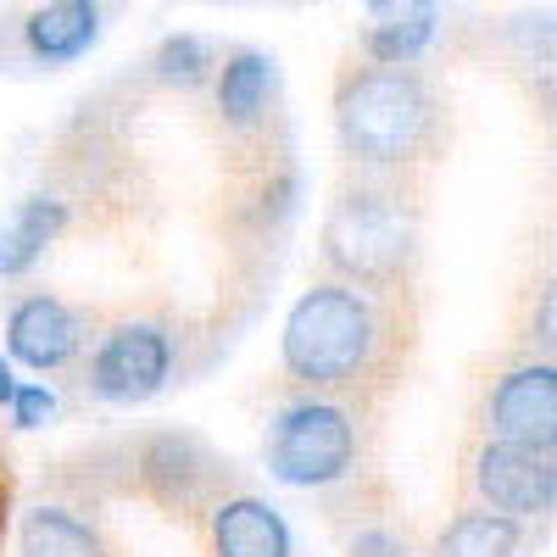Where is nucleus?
Listing matches in <instances>:
<instances>
[{
    "mask_svg": "<svg viewBox=\"0 0 557 557\" xmlns=\"http://www.w3.org/2000/svg\"><path fill=\"white\" fill-rule=\"evenodd\" d=\"M73 223V207L51 190L23 196L7 218H0V278H23L39 268V257L57 246V235Z\"/></svg>",
    "mask_w": 557,
    "mask_h": 557,
    "instance_id": "nucleus-13",
    "label": "nucleus"
},
{
    "mask_svg": "<svg viewBox=\"0 0 557 557\" xmlns=\"http://www.w3.org/2000/svg\"><path fill=\"white\" fill-rule=\"evenodd\" d=\"M407 335L412 318L396 296L357 290L346 278H318L285 312L278 362H285V380L307 396L374 407L407 357Z\"/></svg>",
    "mask_w": 557,
    "mask_h": 557,
    "instance_id": "nucleus-1",
    "label": "nucleus"
},
{
    "mask_svg": "<svg viewBox=\"0 0 557 557\" xmlns=\"http://www.w3.org/2000/svg\"><path fill=\"white\" fill-rule=\"evenodd\" d=\"M218 57H212V45L201 39V34H168L162 45H157V57H151V73H157V84H168V89H196V84H207V78H218Z\"/></svg>",
    "mask_w": 557,
    "mask_h": 557,
    "instance_id": "nucleus-18",
    "label": "nucleus"
},
{
    "mask_svg": "<svg viewBox=\"0 0 557 557\" xmlns=\"http://www.w3.org/2000/svg\"><path fill=\"white\" fill-rule=\"evenodd\" d=\"M412 7H441V0H412Z\"/></svg>",
    "mask_w": 557,
    "mask_h": 557,
    "instance_id": "nucleus-24",
    "label": "nucleus"
},
{
    "mask_svg": "<svg viewBox=\"0 0 557 557\" xmlns=\"http://www.w3.org/2000/svg\"><path fill=\"white\" fill-rule=\"evenodd\" d=\"M541 78H546V107H552V123H557V62L541 67Z\"/></svg>",
    "mask_w": 557,
    "mask_h": 557,
    "instance_id": "nucleus-23",
    "label": "nucleus"
},
{
    "mask_svg": "<svg viewBox=\"0 0 557 557\" xmlns=\"http://www.w3.org/2000/svg\"><path fill=\"white\" fill-rule=\"evenodd\" d=\"M178 368V330L162 318H117L84 357L78 380L107 407H139L173 385Z\"/></svg>",
    "mask_w": 557,
    "mask_h": 557,
    "instance_id": "nucleus-5",
    "label": "nucleus"
},
{
    "mask_svg": "<svg viewBox=\"0 0 557 557\" xmlns=\"http://www.w3.org/2000/svg\"><path fill=\"white\" fill-rule=\"evenodd\" d=\"M201 530H207L212 557H301L290 519L246 485L223 491L212 502V513L201 519Z\"/></svg>",
    "mask_w": 557,
    "mask_h": 557,
    "instance_id": "nucleus-10",
    "label": "nucleus"
},
{
    "mask_svg": "<svg viewBox=\"0 0 557 557\" xmlns=\"http://www.w3.org/2000/svg\"><path fill=\"white\" fill-rule=\"evenodd\" d=\"M17 391H23L17 362H12V351H0V407H12V401H17Z\"/></svg>",
    "mask_w": 557,
    "mask_h": 557,
    "instance_id": "nucleus-22",
    "label": "nucleus"
},
{
    "mask_svg": "<svg viewBox=\"0 0 557 557\" xmlns=\"http://www.w3.org/2000/svg\"><path fill=\"white\" fill-rule=\"evenodd\" d=\"M430 45H435V7H412V0H401L396 12L362 28V57L380 67H412Z\"/></svg>",
    "mask_w": 557,
    "mask_h": 557,
    "instance_id": "nucleus-16",
    "label": "nucleus"
},
{
    "mask_svg": "<svg viewBox=\"0 0 557 557\" xmlns=\"http://www.w3.org/2000/svg\"><path fill=\"white\" fill-rule=\"evenodd\" d=\"M318 257L330 268V278H346V285L374 290V296L412 301L418 201L407 190V178H380V173L346 178L330 212H323Z\"/></svg>",
    "mask_w": 557,
    "mask_h": 557,
    "instance_id": "nucleus-3",
    "label": "nucleus"
},
{
    "mask_svg": "<svg viewBox=\"0 0 557 557\" xmlns=\"http://www.w3.org/2000/svg\"><path fill=\"white\" fill-rule=\"evenodd\" d=\"M107 0H45L23 17V51L39 67H67L89 57V45L101 39Z\"/></svg>",
    "mask_w": 557,
    "mask_h": 557,
    "instance_id": "nucleus-11",
    "label": "nucleus"
},
{
    "mask_svg": "<svg viewBox=\"0 0 557 557\" xmlns=\"http://www.w3.org/2000/svg\"><path fill=\"white\" fill-rule=\"evenodd\" d=\"M346 557H412V546H407V535L391 519H368L362 530H351Z\"/></svg>",
    "mask_w": 557,
    "mask_h": 557,
    "instance_id": "nucleus-20",
    "label": "nucleus"
},
{
    "mask_svg": "<svg viewBox=\"0 0 557 557\" xmlns=\"http://www.w3.org/2000/svg\"><path fill=\"white\" fill-rule=\"evenodd\" d=\"M524 351L557 362V240L541 251L535 285H530V307H524Z\"/></svg>",
    "mask_w": 557,
    "mask_h": 557,
    "instance_id": "nucleus-17",
    "label": "nucleus"
},
{
    "mask_svg": "<svg viewBox=\"0 0 557 557\" xmlns=\"http://www.w3.org/2000/svg\"><path fill=\"white\" fill-rule=\"evenodd\" d=\"M96 330H89V312L67 307L51 290H28L12 301L7 312V351L12 362L34 368V374H67L84 368V357L96 351Z\"/></svg>",
    "mask_w": 557,
    "mask_h": 557,
    "instance_id": "nucleus-9",
    "label": "nucleus"
},
{
    "mask_svg": "<svg viewBox=\"0 0 557 557\" xmlns=\"http://www.w3.org/2000/svg\"><path fill=\"white\" fill-rule=\"evenodd\" d=\"M446 134V107L418 67H346L335 84V139L351 168L407 178L418 173Z\"/></svg>",
    "mask_w": 557,
    "mask_h": 557,
    "instance_id": "nucleus-2",
    "label": "nucleus"
},
{
    "mask_svg": "<svg viewBox=\"0 0 557 557\" xmlns=\"http://www.w3.org/2000/svg\"><path fill=\"white\" fill-rule=\"evenodd\" d=\"M362 412L341 396H296L273 412L262 462L278 485L296 491H335L362 474Z\"/></svg>",
    "mask_w": 557,
    "mask_h": 557,
    "instance_id": "nucleus-4",
    "label": "nucleus"
},
{
    "mask_svg": "<svg viewBox=\"0 0 557 557\" xmlns=\"http://www.w3.org/2000/svg\"><path fill=\"white\" fill-rule=\"evenodd\" d=\"M480 430L485 441L557 451V362L530 351L507 362L480 401Z\"/></svg>",
    "mask_w": 557,
    "mask_h": 557,
    "instance_id": "nucleus-7",
    "label": "nucleus"
},
{
    "mask_svg": "<svg viewBox=\"0 0 557 557\" xmlns=\"http://www.w3.org/2000/svg\"><path fill=\"white\" fill-rule=\"evenodd\" d=\"M218 117L228 134H257L268 123V107L278 96V62L268 51H251V45H240V51H228L218 78Z\"/></svg>",
    "mask_w": 557,
    "mask_h": 557,
    "instance_id": "nucleus-12",
    "label": "nucleus"
},
{
    "mask_svg": "<svg viewBox=\"0 0 557 557\" xmlns=\"http://www.w3.org/2000/svg\"><path fill=\"white\" fill-rule=\"evenodd\" d=\"M524 530L519 519H502L491 507H462L457 519H446V530L435 535L430 557H519L524 552Z\"/></svg>",
    "mask_w": 557,
    "mask_h": 557,
    "instance_id": "nucleus-15",
    "label": "nucleus"
},
{
    "mask_svg": "<svg viewBox=\"0 0 557 557\" xmlns=\"http://www.w3.org/2000/svg\"><path fill=\"white\" fill-rule=\"evenodd\" d=\"M134 485L173 519L178 513L184 519H207L212 502L223 491H235V474H228V462L201 435L157 430V435H146L134 446Z\"/></svg>",
    "mask_w": 557,
    "mask_h": 557,
    "instance_id": "nucleus-6",
    "label": "nucleus"
},
{
    "mask_svg": "<svg viewBox=\"0 0 557 557\" xmlns=\"http://www.w3.org/2000/svg\"><path fill=\"white\" fill-rule=\"evenodd\" d=\"M469 491L502 519H552L557 513V451H530L507 441H480L469 457Z\"/></svg>",
    "mask_w": 557,
    "mask_h": 557,
    "instance_id": "nucleus-8",
    "label": "nucleus"
},
{
    "mask_svg": "<svg viewBox=\"0 0 557 557\" xmlns=\"http://www.w3.org/2000/svg\"><path fill=\"white\" fill-rule=\"evenodd\" d=\"M7 412H12L17 430H39V424H51V418H57V391L45 380H23V391H17V401Z\"/></svg>",
    "mask_w": 557,
    "mask_h": 557,
    "instance_id": "nucleus-21",
    "label": "nucleus"
},
{
    "mask_svg": "<svg viewBox=\"0 0 557 557\" xmlns=\"http://www.w3.org/2000/svg\"><path fill=\"white\" fill-rule=\"evenodd\" d=\"M502 34L535 73L557 62V12H519V17H507Z\"/></svg>",
    "mask_w": 557,
    "mask_h": 557,
    "instance_id": "nucleus-19",
    "label": "nucleus"
},
{
    "mask_svg": "<svg viewBox=\"0 0 557 557\" xmlns=\"http://www.w3.org/2000/svg\"><path fill=\"white\" fill-rule=\"evenodd\" d=\"M17 557H112V552H107V535L89 519H78L73 507L39 502L17 524Z\"/></svg>",
    "mask_w": 557,
    "mask_h": 557,
    "instance_id": "nucleus-14",
    "label": "nucleus"
}]
</instances>
